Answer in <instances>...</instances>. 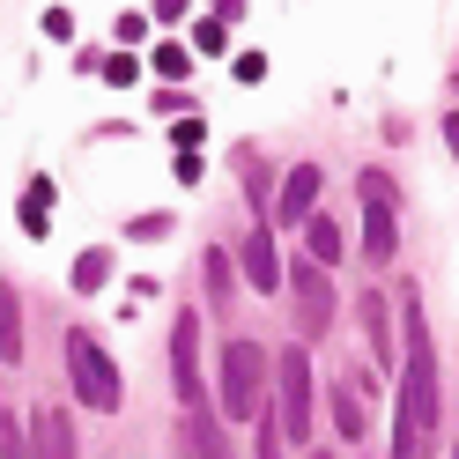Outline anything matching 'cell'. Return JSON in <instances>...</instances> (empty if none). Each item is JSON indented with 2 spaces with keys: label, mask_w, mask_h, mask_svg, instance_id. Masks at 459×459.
I'll return each instance as SVG.
<instances>
[{
  "label": "cell",
  "mask_w": 459,
  "mask_h": 459,
  "mask_svg": "<svg viewBox=\"0 0 459 459\" xmlns=\"http://www.w3.org/2000/svg\"><path fill=\"white\" fill-rule=\"evenodd\" d=\"M445 422V378H437V341L422 319V290H400V408H393V459H429V437Z\"/></svg>",
  "instance_id": "cell-1"
},
{
  "label": "cell",
  "mask_w": 459,
  "mask_h": 459,
  "mask_svg": "<svg viewBox=\"0 0 459 459\" xmlns=\"http://www.w3.org/2000/svg\"><path fill=\"white\" fill-rule=\"evenodd\" d=\"M267 341H252V333H230L222 341V370H215V415L222 422H260L274 400H267Z\"/></svg>",
  "instance_id": "cell-2"
},
{
  "label": "cell",
  "mask_w": 459,
  "mask_h": 459,
  "mask_svg": "<svg viewBox=\"0 0 459 459\" xmlns=\"http://www.w3.org/2000/svg\"><path fill=\"white\" fill-rule=\"evenodd\" d=\"M67 385H74V400L90 415H111L126 400V385H119V363L104 356V341L90 333V326H67Z\"/></svg>",
  "instance_id": "cell-3"
},
{
  "label": "cell",
  "mask_w": 459,
  "mask_h": 459,
  "mask_svg": "<svg viewBox=\"0 0 459 459\" xmlns=\"http://www.w3.org/2000/svg\"><path fill=\"white\" fill-rule=\"evenodd\" d=\"M356 193H363V260L393 267L400 260V186L385 178V170H363Z\"/></svg>",
  "instance_id": "cell-4"
},
{
  "label": "cell",
  "mask_w": 459,
  "mask_h": 459,
  "mask_svg": "<svg viewBox=\"0 0 459 459\" xmlns=\"http://www.w3.org/2000/svg\"><path fill=\"white\" fill-rule=\"evenodd\" d=\"M281 290H290V311H297V341L311 349L319 333H333V274L319 267V260H290L281 267Z\"/></svg>",
  "instance_id": "cell-5"
},
{
  "label": "cell",
  "mask_w": 459,
  "mask_h": 459,
  "mask_svg": "<svg viewBox=\"0 0 459 459\" xmlns=\"http://www.w3.org/2000/svg\"><path fill=\"white\" fill-rule=\"evenodd\" d=\"M274 415H281V437H290L297 452H311V356H304V341H290L274 363Z\"/></svg>",
  "instance_id": "cell-6"
},
{
  "label": "cell",
  "mask_w": 459,
  "mask_h": 459,
  "mask_svg": "<svg viewBox=\"0 0 459 459\" xmlns=\"http://www.w3.org/2000/svg\"><path fill=\"white\" fill-rule=\"evenodd\" d=\"M170 393H178V408H215V385L200 378V311L170 319Z\"/></svg>",
  "instance_id": "cell-7"
},
{
  "label": "cell",
  "mask_w": 459,
  "mask_h": 459,
  "mask_svg": "<svg viewBox=\"0 0 459 459\" xmlns=\"http://www.w3.org/2000/svg\"><path fill=\"white\" fill-rule=\"evenodd\" d=\"M319 193H326V170H319V163H297L290 178H281V193H274L267 230H304L311 215H319Z\"/></svg>",
  "instance_id": "cell-8"
},
{
  "label": "cell",
  "mask_w": 459,
  "mask_h": 459,
  "mask_svg": "<svg viewBox=\"0 0 459 459\" xmlns=\"http://www.w3.org/2000/svg\"><path fill=\"white\" fill-rule=\"evenodd\" d=\"M238 267H245V281L252 290H267V297H281V252H274V230L260 222L252 238L238 245Z\"/></svg>",
  "instance_id": "cell-9"
},
{
  "label": "cell",
  "mask_w": 459,
  "mask_h": 459,
  "mask_svg": "<svg viewBox=\"0 0 459 459\" xmlns=\"http://www.w3.org/2000/svg\"><path fill=\"white\" fill-rule=\"evenodd\" d=\"M356 319H363V333H370V363H378V370H393V363H400V341H393L385 290H363V297H356Z\"/></svg>",
  "instance_id": "cell-10"
},
{
  "label": "cell",
  "mask_w": 459,
  "mask_h": 459,
  "mask_svg": "<svg viewBox=\"0 0 459 459\" xmlns=\"http://www.w3.org/2000/svg\"><path fill=\"white\" fill-rule=\"evenodd\" d=\"M200 290H208V311H230V297H238V252L230 245H200Z\"/></svg>",
  "instance_id": "cell-11"
},
{
  "label": "cell",
  "mask_w": 459,
  "mask_h": 459,
  "mask_svg": "<svg viewBox=\"0 0 459 459\" xmlns=\"http://www.w3.org/2000/svg\"><path fill=\"white\" fill-rule=\"evenodd\" d=\"M30 445H38V459H82V445H74V415H67V408H38Z\"/></svg>",
  "instance_id": "cell-12"
},
{
  "label": "cell",
  "mask_w": 459,
  "mask_h": 459,
  "mask_svg": "<svg viewBox=\"0 0 459 459\" xmlns=\"http://www.w3.org/2000/svg\"><path fill=\"white\" fill-rule=\"evenodd\" d=\"M186 452L193 459H230V422L215 408H186Z\"/></svg>",
  "instance_id": "cell-13"
},
{
  "label": "cell",
  "mask_w": 459,
  "mask_h": 459,
  "mask_svg": "<svg viewBox=\"0 0 459 459\" xmlns=\"http://www.w3.org/2000/svg\"><path fill=\"white\" fill-rule=\"evenodd\" d=\"M304 260L341 267V260H349V230H341L333 215H311V222H304Z\"/></svg>",
  "instance_id": "cell-14"
},
{
  "label": "cell",
  "mask_w": 459,
  "mask_h": 459,
  "mask_svg": "<svg viewBox=\"0 0 459 459\" xmlns=\"http://www.w3.org/2000/svg\"><path fill=\"white\" fill-rule=\"evenodd\" d=\"M0 363H22V297H15V281H0Z\"/></svg>",
  "instance_id": "cell-15"
},
{
  "label": "cell",
  "mask_w": 459,
  "mask_h": 459,
  "mask_svg": "<svg viewBox=\"0 0 459 459\" xmlns=\"http://www.w3.org/2000/svg\"><path fill=\"white\" fill-rule=\"evenodd\" d=\"M238 178H245V193H252V208H260V222H267V215H274V200H267V156L252 149V141L238 149Z\"/></svg>",
  "instance_id": "cell-16"
},
{
  "label": "cell",
  "mask_w": 459,
  "mask_h": 459,
  "mask_svg": "<svg viewBox=\"0 0 459 459\" xmlns=\"http://www.w3.org/2000/svg\"><path fill=\"white\" fill-rule=\"evenodd\" d=\"M333 429H341V437H363V393L356 385H333Z\"/></svg>",
  "instance_id": "cell-17"
},
{
  "label": "cell",
  "mask_w": 459,
  "mask_h": 459,
  "mask_svg": "<svg viewBox=\"0 0 459 459\" xmlns=\"http://www.w3.org/2000/svg\"><path fill=\"white\" fill-rule=\"evenodd\" d=\"M104 281H111V252H104V245H90V252L74 260V290L90 297V290H104Z\"/></svg>",
  "instance_id": "cell-18"
},
{
  "label": "cell",
  "mask_w": 459,
  "mask_h": 459,
  "mask_svg": "<svg viewBox=\"0 0 459 459\" xmlns=\"http://www.w3.org/2000/svg\"><path fill=\"white\" fill-rule=\"evenodd\" d=\"M22 230H30V238H45V230H52V186H45V178L22 193Z\"/></svg>",
  "instance_id": "cell-19"
},
{
  "label": "cell",
  "mask_w": 459,
  "mask_h": 459,
  "mask_svg": "<svg viewBox=\"0 0 459 459\" xmlns=\"http://www.w3.org/2000/svg\"><path fill=\"white\" fill-rule=\"evenodd\" d=\"M0 459H38V445H30V429H22L15 415H0Z\"/></svg>",
  "instance_id": "cell-20"
},
{
  "label": "cell",
  "mask_w": 459,
  "mask_h": 459,
  "mask_svg": "<svg viewBox=\"0 0 459 459\" xmlns=\"http://www.w3.org/2000/svg\"><path fill=\"white\" fill-rule=\"evenodd\" d=\"M281 445H290V437H281V415L267 408L260 415V452H252V459H281Z\"/></svg>",
  "instance_id": "cell-21"
},
{
  "label": "cell",
  "mask_w": 459,
  "mask_h": 459,
  "mask_svg": "<svg viewBox=\"0 0 459 459\" xmlns=\"http://www.w3.org/2000/svg\"><path fill=\"white\" fill-rule=\"evenodd\" d=\"M193 52H208V60H215V52H230V38H222V22H215V15L193 30Z\"/></svg>",
  "instance_id": "cell-22"
},
{
  "label": "cell",
  "mask_w": 459,
  "mask_h": 459,
  "mask_svg": "<svg viewBox=\"0 0 459 459\" xmlns=\"http://www.w3.org/2000/svg\"><path fill=\"white\" fill-rule=\"evenodd\" d=\"M186 67H193V52H186V45H163V52H156V74H170V82H178Z\"/></svg>",
  "instance_id": "cell-23"
},
{
  "label": "cell",
  "mask_w": 459,
  "mask_h": 459,
  "mask_svg": "<svg viewBox=\"0 0 459 459\" xmlns=\"http://www.w3.org/2000/svg\"><path fill=\"white\" fill-rule=\"evenodd\" d=\"M245 15V0H215V22H238Z\"/></svg>",
  "instance_id": "cell-24"
},
{
  "label": "cell",
  "mask_w": 459,
  "mask_h": 459,
  "mask_svg": "<svg viewBox=\"0 0 459 459\" xmlns=\"http://www.w3.org/2000/svg\"><path fill=\"white\" fill-rule=\"evenodd\" d=\"M445 149L459 156V111H445Z\"/></svg>",
  "instance_id": "cell-25"
},
{
  "label": "cell",
  "mask_w": 459,
  "mask_h": 459,
  "mask_svg": "<svg viewBox=\"0 0 459 459\" xmlns=\"http://www.w3.org/2000/svg\"><path fill=\"white\" fill-rule=\"evenodd\" d=\"M304 459H341V452H304Z\"/></svg>",
  "instance_id": "cell-26"
},
{
  "label": "cell",
  "mask_w": 459,
  "mask_h": 459,
  "mask_svg": "<svg viewBox=\"0 0 459 459\" xmlns=\"http://www.w3.org/2000/svg\"><path fill=\"white\" fill-rule=\"evenodd\" d=\"M452 459H459V452H452Z\"/></svg>",
  "instance_id": "cell-27"
}]
</instances>
